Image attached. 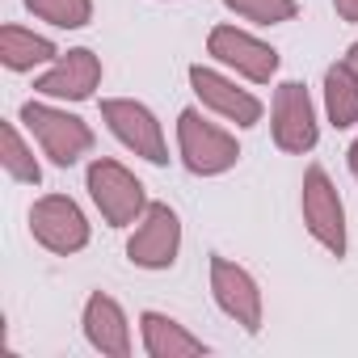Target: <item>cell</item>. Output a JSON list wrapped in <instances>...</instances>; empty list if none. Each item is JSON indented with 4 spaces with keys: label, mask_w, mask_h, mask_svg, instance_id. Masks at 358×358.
<instances>
[{
    "label": "cell",
    "mask_w": 358,
    "mask_h": 358,
    "mask_svg": "<svg viewBox=\"0 0 358 358\" xmlns=\"http://www.w3.org/2000/svg\"><path fill=\"white\" fill-rule=\"evenodd\" d=\"M22 122L30 127V135L43 143V152L55 160V164H76L89 148H93V131L85 127V118L76 114H64V110H51L43 101H26L22 106Z\"/></svg>",
    "instance_id": "obj_3"
},
{
    "label": "cell",
    "mask_w": 358,
    "mask_h": 358,
    "mask_svg": "<svg viewBox=\"0 0 358 358\" xmlns=\"http://www.w3.org/2000/svg\"><path fill=\"white\" fill-rule=\"evenodd\" d=\"M303 224L333 257L345 253V207H341L337 186L329 182V173L320 164H312L303 173Z\"/></svg>",
    "instance_id": "obj_5"
},
{
    "label": "cell",
    "mask_w": 358,
    "mask_h": 358,
    "mask_svg": "<svg viewBox=\"0 0 358 358\" xmlns=\"http://www.w3.org/2000/svg\"><path fill=\"white\" fill-rule=\"evenodd\" d=\"M85 337L93 350L110 354V358H127L131 354V329H127V316L122 308L110 299V295H89L85 303Z\"/></svg>",
    "instance_id": "obj_13"
},
{
    "label": "cell",
    "mask_w": 358,
    "mask_h": 358,
    "mask_svg": "<svg viewBox=\"0 0 358 358\" xmlns=\"http://www.w3.org/2000/svg\"><path fill=\"white\" fill-rule=\"evenodd\" d=\"M207 51H211L220 64H228V68H236L241 76H249L253 85H266V80L278 72V51L266 47V43H257L253 34L236 30V26H215L211 38H207Z\"/></svg>",
    "instance_id": "obj_9"
},
{
    "label": "cell",
    "mask_w": 358,
    "mask_h": 358,
    "mask_svg": "<svg viewBox=\"0 0 358 358\" xmlns=\"http://www.w3.org/2000/svg\"><path fill=\"white\" fill-rule=\"evenodd\" d=\"M316 110L299 80L278 85L274 93V143L282 152H312L316 148Z\"/></svg>",
    "instance_id": "obj_10"
},
{
    "label": "cell",
    "mask_w": 358,
    "mask_h": 358,
    "mask_svg": "<svg viewBox=\"0 0 358 358\" xmlns=\"http://www.w3.org/2000/svg\"><path fill=\"white\" fill-rule=\"evenodd\" d=\"M177 249H182V224H177V211L164 203H148V211L139 215L135 236L127 241V257L143 270H169L177 262Z\"/></svg>",
    "instance_id": "obj_6"
},
{
    "label": "cell",
    "mask_w": 358,
    "mask_h": 358,
    "mask_svg": "<svg viewBox=\"0 0 358 358\" xmlns=\"http://www.w3.org/2000/svg\"><path fill=\"white\" fill-rule=\"evenodd\" d=\"M26 9L59 30H80L93 22V0H26Z\"/></svg>",
    "instance_id": "obj_18"
},
{
    "label": "cell",
    "mask_w": 358,
    "mask_h": 358,
    "mask_svg": "<svg viewBox=\"0 0 358 358\" xmlns=\"http://www.w3.org/2000/svg\"><path fill=\"white\" fill-rule=\"evenodd\" d=\"M30 232H34V241H38L43 249H51V253H59V257L80 253V249L89 245V220H85V211H80L72 199H64V194H47V199H38V203L30 207Z\"/></svg>",
    "instance_id": "obj_4"
},
{
    "label": "cell",
    "mask_w": 358,
    "mask_h": 358,
    "mask_svg": "<svg viewBox=\"0 0 358 358\" xmlns=\"http://www.w3.org/2000/svg\"><path fill=\"white\" fill-rule=\"evenodd\" d=\"M333 9L341 22H358V0H333Z\"/></svg>",
    "instance_id": "obj_20"
},
{
    "label": "cell",
    "mask_w": 358,
    "mask_h": 358,
    "mask_svg": "<svg viewBox=\"0 0 358 358\" xmlns=\"http://www.w3.org/2000/svg\"><path fill=\"white\" fill-rule=\"evenodd\" d=\"M324 110H329V122L337 131L358 122V72L350 68V59L333 64L324 72Z\"/></svg>",
    "instance_id": "obj_15"
},
{
    "label": "cell",
    "mask_w": 358,
    "mask_h": 358,
    "mask_svg": "<svg viewBox=\"0 0 358 358\" xmlns=\"http://www.w3.org/2000/svg\"><path fill=\"white\" fill-rule=\"evenodd\" d=\"M211 291H215V303L245 333H257L262 329V291H257V282H253L249 270H241L228 257H211Z\"/></svg>",
    "instance_id": "obj_8"
},
{
    "label": "cell",
    "mask_w": 358,
    "mask_h": 358,
    "mask_svg": "<svg viewBox=\"0 0 358 358\" xmlns=\"http://www.w3.org/2000/svg\"><path fill=\"white\" fill-rule=\"evenodd\" d=\"M143 324V350L152 358H194V354H207V345L199 337H190L182 324L164 312H143L139 316Z\"/></svg>",
    "instance_id": "obj_14"
},
{
    "label": "cell",
    "mask_w": 358,
    "mask_h": 358,
    "mask_svg": "<svg viewBox=\"0 0 358 358\" xmlns=\"http://www.w3.org/2000/svg\"><path fill=\"white\" fill-rule=\"evenodd\" d=\"M350 173H354V177H358V139H354V143H350Z\"/></svg>",
    "instance_id": "obj_21"
},
{
    "label": "cell",
    "mask_w": 358,
    "mask_h": 358,
    "mask_svg": "<svg viewBox=\"0 0 358 358\" xmlns=\"http://www.w3.org/2000/svg\"><path fill=\"white\" fill-rule=\"evenodd\" d=\"M177 148H182V160L190 173L199 177H215V173H228L236 160H241V148L236 139L207 122L199 110H182V118H177Z\"/></svg>",
    "instance_id": "obj_1"
},
{
    "label": "cell",
    "mask_w": 358,
    "mask_h": 358,
    "mask_svg": "<svg viewBox=\"0 0 358 358\" xmlns=\"http://www.w3.org/2000/svg\"><path fill=\"white\" fill-rule=\"evenodd\" d=\"M190 85H194L199 101H203L207 110L224 114L228 122H236V127H253V122H262V101H257L253 93L236 89L232 80H224L220 72L194 64V68H190Z\"/></svg>",
    "instance_id": "obj_12"
},
{
    "label": "cell",
    "mask_w": 358,
    "mask_h": 358,
    "mask_svg": "<svg viewBox=\"0 0 358 358\" xmlns=\"http://www.w3.org/2000/svg\"><path fill=\"white\" fill-rule=\"evenodd\" d=\"M89 194H93V203H97V211L106 215L110 228L135 224L148 211L139 177L131 169H122L118 160H110V156H101V160L89 164Z\"/></svg>",
    "instance_id": "obj_2"
},
{
    "label": "cell",
    "mask_w": 358,
    "mask_h": 358,
    "mask_svg": "<svg viewBox=\"0 0 358 358\" xmlns=\"http://www.w3.org/2000/svg\"><path fill=\"white\" fill-rule=\"evenodd\" d=\"M101 118L110 122V131L143 160L152 164H164L169 160V148H164V135H160V122L148 106L139 101H127V97H110L101 101Z\"/></svg>",
    "instance_id": "obj_7"
},
{
    "label": "cell",
    "mask_w": 358,
    "mask_h": 358,
    "mask_svg": "<svg viewBox=\"0 0 358 358\" xmlns=\"http://www.w3.org/2000/svg\"><path fill=\"white\" fill-rule=\"evenodd\" d=\"M350 68H354V72H358V43H354V47H350Z\"/></svg>",
    "instance_id": "obj_22"
},
{
    "label": "cell",
    "mask_w": 358,
    "mask_h": 358,
    "mask_svg": "<svg viewBox=\"0 0 358 358\" xmlns=\"http://www.w3.org/2000/svg\"><path fill=\"white\" fill-rule=\"evenodd\" d=\"M0 164H5V173L13 177V182H34V186L43 182V169H38L34 152L22 143V135H17L13 122L0 127Z\"/></svg>",
    "instance_id": "obj_17"
},
{
    "label": "cell",
    "mask_w": 358,
    "mask_h": 358,
    "mask_svg": "<svg viewBox=\"0 0 358 358\" xmlns=\"http://www.w3.org/2000/svg\"><path fill=\"white\" fill-rule=\"evenodd\" d=\"M224 5H228L232 13L257 22V26H278V22H291V17L299 13L295 0H224Z\"/></svg>",
    "instance_id": "obj_19"
},
{
    "label": "cell",
    "mask_w": 358,
    "mask_h": 358,
    "mask_svg": "<svg viewBox=\"0 0 358 358\" xmlns=\"http://www.w3.org/2000/svg\"><path fill=\"white\" fill-rule=\"evenodd\" d=\"M55 59V43L22 30V26H5L0 30V64H5L9 72H30L34 64H47Z\"/></svg>",
    "instance_id": "obj_16"
},
{
    "label": "cell",
    "mask_w": 358,
    "mask_h": 358,
    "mask_svg": "<svg viewBox=\"0 0 358 358\" xmlns=\"http://www.w3.org/2000/svg\"><path fill=\"white\" fill-rule=\"evenodd\" d=\"M97 85H101V59H97L89 47H76V51L59 55L55 68L34 80V89H38L43 97H68V101L93 97Z\"/></svg>",
    "instance_id": "obj_11"
}]
</instances>
